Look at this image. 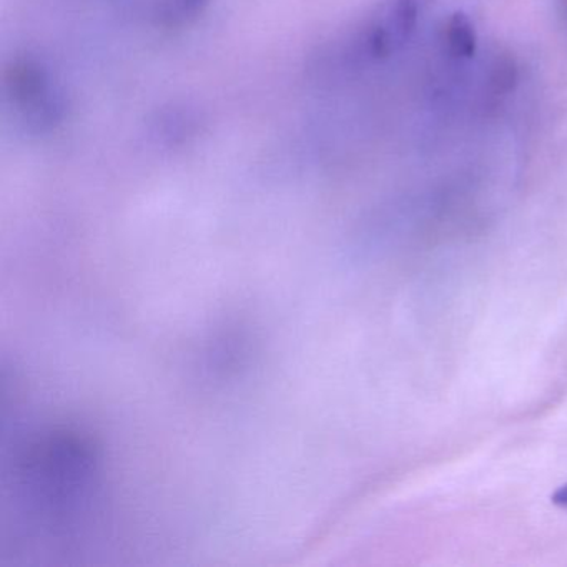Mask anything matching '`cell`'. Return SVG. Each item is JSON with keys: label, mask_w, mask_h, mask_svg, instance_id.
Segmentation results:
<instances>
[{"label": "cell", "mask_w": 567, "mask_h": 567, "mask_svg": "<svg viewBox=\"0 0 567 567\" xmlns=\"http://www.w3.org/2000/svg\"><path fill=\"white\" fill-rule=\"evenodd\" d=\"M550 499H553V503L556 504V506H560L564 507V509H567V484L560 486L559 489L553 494Z\"/></svg>", "instance_id": "cell-4"}, {"label": "cell", "mask_w": 567, "mask_h": 567, "mask_svg": "<svg viewBox=\"0 0 567 567\" xmlns=\"http://www.w3.org/2000/svg\"><path fill=\"white\" fill-rule=\"evenodd\" d=\"M566 6H567V0H566Z\"/></svg>", "instance_id": "cell-5"}, {"label": "cell", "mask_w": 567, "mask_h": 567, "mask_svg": "<svg viewBox=\"0 0 567 567\" xmlns=\"http://www.w3.org/2000/svg\"><path fill=\"white\" fill-rule=\"evenodd\" d=\"M16 107L32 131L45 132L62 117L61 95L52 89L49 75L32 62H18L9 75Z\"/></svg>", "instance_id": "cell-2"}, {"label": "cell", "mask_w": 567, "mask_h": 567, "mask_svg": "<svg viewBox=\"0 0 567 567\" xmlns=\"http://www.w3.org/2000/svg\"><path fill=\"white\" fill-rule=\"evenodd\" d=\"M420 21L417 0H388L353 34L327 55L328 69L357 72L400 55L413 41Z\"/></svg>", "instance_id": "cell-1"}, {"label": "cell", "mask_w": 567, "mask_h": 567, "mask_svg": "<svg viewBox=\"0 0 567 567\" xmlns=\"http://www.w3.org/2000/svg\"><path fill=\"white\" fill-rule=\"evenodd\" d=\"M207 0H162L158 18L167 25L184 24L188 18H195L204 11Z\"/></svg>", "instance_id": "cell-3"}]
</instances>
